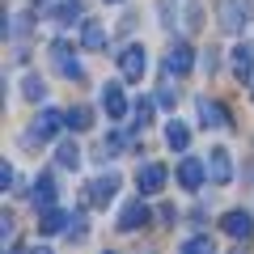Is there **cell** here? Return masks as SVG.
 I'll return each mask as SVG.
<instances>
[{
    "instance_id": "1",
    "label": "cell",
    "mask_w": 254,
    "mask_h": 254,
    "mask_svg": "<svg viewBox=\"0 0 254 254\" xmlns=\"http://www.w3.org/2000/svg\"><path fill=\"white\" fill-rule=\"evenodd\" d=\"M195 115H199V123L203 127H212V131H233V115H229V106L225 102H216V98H208V93H199L195 98Z\"/></svg>"
},
{
    "instance_id": "2",
    "label": "cell",
    "mask_w": 254,
    "mask_h": 254,
    "mask_svg": "<svg viewBox=\"0 0 254 254\" xmlns=\"http://www.w3.org/2000/svg\"><path fill=\"white\" fill-rule=\"evenodd\" d=\"M216 13H220V30H225V34H242V30L254 21V4L250 0H220Z\"/></svg>"
},
{
    "instance_id": "3",
    "label": "cell",
    "mask_w": 254,
    "mask_h": 254,
    "mask_svg": "<svg viewBox=\"0 0 254 254\" xmlns=\"http://www.w3.org/2000/svg\"><path fill=\"white\" fill-rule=\"evenodd\" d=\"M60 127H64V110L43 106V110H38V119L30 123V131H26V144H47V140L60 136Z\"/></svg>"
},
{
    "instance_id": "4",
    "label": "cell",
    "mask_w": 254,
    "mask_h": 254,
    "mask_svg": "<svg viewBox=\"0 0 254 254\" xmlns=\"http://www.w3.org/2000/svg\"><path fill=\"white\" fill-rule=\"evenodd\" d=\"M119 72H123V81H131V85L144 81V72H148V51H144V43H127L123 51H119Z\"/></svg>"
},
{
    "instance_id": "5",
    "label": "cell",
    "mask_w": 254,
    "mask_h": 254,
    "mask_svg": "<svg viewBox=\"0 0 254 254\" xmlns=\"http://www.w3.org/2000/svg\"><path fill=\"white\" fill-rule=\"evenodd\" d=\"M51 64H55V72L64 76V81H85V68H81V60H76V51L68 43H64V38H55L51 43Z\"/></svg>"
},
{
    "instance_id": "6",
    "label": "cell",
    "mask_w": 254,
    "mask_h": 254,
    "mask_svg": "<svg viewBox=\"0 0 254 254\" xmlns=\"http://www.w3.org/2000/svg\"><path fill=\"white\" fill-rule=\"evenodd\" d=\"M161 68H165V76H187L190 68H195V47H190L187 38H174L170 51H165V60H161Z\"/></svg>"
},
{
    "instance_id": "7",
    "label": "cell",
    "mask_w": 254,
    "mask_h": 254,
    "mask_svg": "<svg viewBox=\"0 0 254 254\" xmlns=\"http://www.w3.org/2000/svg\"><path fill=\"white\" fill-rule=\"evenodd\" d=\"M119 187H123V178H119L115 170H106V174H98V178H93L89 187H85V199H89L93 208H106V203H115Z\"/></svg>"
},
{
    "instance_id": "8",
    "label": "cell",
    "mask_w": 254,
    "mask_h": 254,
    "mask_svg": "<svg viewBox=\"0 0 254 254\" xmlns=\"http://www.w3.org/2000/svg\"><path fill=\"white\" fill-rule=\"evenodd\" d=\"M174 174H178V187H182V190H190V195L208 187V161H199V157H182Z\"/></svg>"
},
{
    "instance_id": "9",
    "label": "cell",
    "mask_w": 254,
    "mask_h": 254,
    "mask_svg": "<svg viewBox=\"0 0 254 254\" xmlns=\"http://www.w3.org/2000/svg\"><path fill=\"white\" fill-rule=\"evenodd\" d=\"M148 220H153L148 203H144V199H131V203H123V208H119V220H115V229H119V233H136V229H144Z\"/></svg>"
},
{
    "instance_id": "10",
    "label": "cell",
    "mask_w": 254,
    "mask_h": 254,
    "mask_svg": "<svg viewBox=\"0 0 254 254\" xmlns=\"http://www.w3.org/2000/svg\"><path fill=\"white\" fill-rule=\"evenodd\" d=\"M208 182L212 187H229L233 182V157H229V148H208Z\"/></svg>"
},
{
    "instance_id": "11",
    "label": "cell",
    "mask_w": 254,
    "mask_h": 254,
    "mask_svg": "<svg viewBox=\"0 0 254 254\" xmlns=\"http://www.w3.org/2000/svg\"><path fill=\"white\" fill-rule=\"evenodd\" d=\"M98 102H102V110H106V119H110V123L127 119V93H123V85L106 81V85H102V93H98Z\"/></svg>"
},
{
    "instance_id": "12",
    "label": "cell",
    "mask_w": 254,
    "mask_h": 254,
    "mask_svg": "<svg viewBox=\"0 0 254 254\" xmlns=\"http://www.w3.org/2000/svg\"><path fill=\"white\" fill-rule=\"evenodd\" d=\"M165 178H170V170H165L161 161H144L136 170V190L140 195H157V190L165 187Z\"/></svg>"
},
{
    "instance_id": "13",
    "label": "cell",
    "mask_w": 254,
    "mask_h": 254,
    "mask_svg": "<svg viewBox=\"0 0 254 254\" xmlns=\"http://www.w3.org/2000/svg\"><path fill=\"white\" fill-rule=\"evenodd\" d=\"M220 229H225L233 242H250V237H254V216H250L246 208H233V212H225Z\"/></svg>"
},
{
    "instance_id": "14",
    "label": "cell",
    "mask_w": 254,
    "mask_h": 254,
    "mask_svg": "<svg viewBox=\"0 0 254 254\" xmlns=\"http://www.w3.org/2000/svg\"><path fill=\"white\" fill-rule=\"evenodd\" d=\"M55 199H60V187H55V174L51 170H43L34 178V190H30V203H34L38 212L43 208H55Z\"/></svg>"
},
{
    "instance_id": "15",
    "label": "cell",
    "mask_w": 254,
    "mask_h": 254,
    "mask_svg": "<svg viewBox=\"0 0 254 254\" xmlns=\"http://www.w3.org/2000/svg\"><path fill=\"white\" fill-rule=\"evenodd\" d=\"M229 68H233V76L242 85H250L254 81V47L250 43H237L233 51H229Z\"/></svg>"
},
{
    "instance_id": "16",
    "label": "cell",
    "mask_w": 254,
    "mask_h": 254,
    "mask_svg": "<svg viewBox=\"0 0 254 254\" xmlns=\"http://www.w3.org/2000/svg\"><path fill=\"white\" fill-rule=\"evenodd\" d=\"M76 212H64V208H43L38 212V233L43 237H55V233H68Z\"/></svg>"
},
{
    "instance_id": "17",
    "label": "cell",
    "mask_w": 254,
    "mask_h": 254,
    "mask_svg": "<svg viewBox=\"0 0 254 254\" xmlns=\"http://www.w3.org/2000/svg\"><path fill=\"white\" fill-rule=\"evenodd\" d=\"M43 17H51L55 26H81L85 21V4L81 0H60V4H51Z\"/></svg>"
},
{
    "instance_id": "18",
    "label": "cell",
    "mask_w": 254,
    "mask_h": 254,
    "mask_svg": "<svg viewBox=\"0 0 254 254\" xmlns=\"http://www.w3.org/2000/svg\"><path fill=\"white\" fill-rule=\"evenodd\" d=\"M106 43H110L106 26L98 17H85L81 21V51H106Z\"/></svg>"
},
{
    "instance_id": "19",
    "label": "cell",
    "mask_w": 254,
    "mask_h": 254,
    "mask_svg": "<svg viewBox=\"0 0 254 254\" xmlns=\"http://www.w3.org/2000/svg\"><path fill=\"white\" fill-rule=\"evenodd\" d=\"M165 144H170L174 153H187L190 148V127L182 123V119H170V123H165Z\"/></svg>"
},
{
    "instance_id": "20",
    "label": "cell",
    "mask_w": 254,
    "mask_h": 254,
    "mask_svg": "<svg viewBox=\"0 0 254 254\" xmlns=\"http://www.w3.org/2000/svg\"><path fill=\"white\" fill-rule=\"evenodd\" d=\"M64 127H68V131H89L93 127V110L89 106H68L64 110Z\"/></svg>"
},
{
    "instance_id": "21",
    "label": "cell",
    "mask_w": 254,
    "mask_h": 254,
    "mask_svg": "<svg viewBox=\"0 0 254 254\" xmlns=\"http://www.w3.org/2000/svg\"><path fill=\"white\" fill-rule=\"evenodd\" d=\"M127 148H131V140L123 136V131H110V136H102V161H115V157H123Z\"/></svg>"
},
{
    "instance_id": "22",
    "label": "cell",
    "mask_w": 254,
    "mask_h": 254,
    "mask_svg": "<svg viewBox=\"0 0 254 254\" xmlns=\"http://www.w3.org/2000/svg\"><path fill=\"white\" fill-rule=\"evenodd\" d=\"M55 165H60V170H81V148H76V140L55 144Z\"/></svg>"
},
{
    "instance_id": "23",
    "label": "cell",
    "mask_w": 254,
    "mask_h": 254,
    "mask_svg": "<svg viewBox=\"0 0 254 254\" xmlns=\"http://www.w3.org/2000/svg\"><path fill=\"white\" fill-rule=\"evenodd\" d=\"M21 98H26V102H43L47 98V81L38 72H26V76H21Z\"/></svg>"
},
{
    "instance_id": "24",
    "label": "cell",
    "mask_w": 254,
    "mask_h": 254,
    "mask_svg": "<svg viewBox=\"0 0 254 254\" xmlns=\"http://www.w3.org/2000/svg\"><path fill=\"white\" fill-rule=\"evenodd\" d=\"M148 123H153V98H140V102H136V127L144 131Z\"/></svg>"
},
{
    "instance_id": "25",
    "label": "cell",
    "mask_w": 254,
    "mask_h": 254,
    "mask_svg": "<svg viewBox=\"0 0 254 254\" xmlns=\"http://www.w3.org/2000/svg\"><path fill=\"white\" fill-rule=\"evenodd\" d=\"M182 250H190V254L208 250V254H212V237H208V233H199V237H187V242H182Z\"/></svg>"
},
{
    "instance_id": "26",
    "label": "cell",
    "mask_w": 254,
    "mask_h": 254,
    "mask_svg": "<svg viewBox=\"0 0 254 254\" xmlns=\"http://www.w3.org/2000/svg\"><path fill=\"white\" fill-rule=\"evenodd\" d=\"M64 237H68V242H81V237H85V216H81V212L72 216V225H68V233H64Z\"/></svg>"
},
{
    "instance_id": "27",
    "label": "cell",
    "mask_w": 254,
    "mask_h": 254,
    "mask_svg": "<svg viewBox=\"0 0 254 254\" xmlns=\"http://www.w3.org/2000/svg\"><path fill=\"white\" fill-rule=\"evenodd\" d=\"M157 102H161L165 110H174V106H178V89H174V85H165V89L157 93Z\"/></svg>"
},
{
    "instance_id": "28",
    "label": "cell",
    "mask_w": 254,
    "mask_h": 254,
    "mask_svg": "<svg viewBox=\"0 0 254 254\" xmlns=\"http://www.w3.org/2000/svg\"><path fill=\"white\" fill-rule=\"evenodd\" d=\"M157 13H161V26L174 30V4H170V0H157Z\"/></svg>"
},
{
    "instance_id": "29",
    "label": "cell",
    "mask_w": 254,
    "mask_h": 254,
    "mask_svg": "<svg viewBox=\"0 0 254 254\" xmlns=\"http://www.w3.org/2000/svg\"><path fill=\"white\" fill-rule=\"evenodd\" d=\"M13 182H17V170H13V165L4 161V165H0V187H4V190H13Z\"/></svg>"
},
{
    "instance_id": "30",
    "label": "cell",
    "mask_w": 254,
    "mask_h": 254,
    "mask_svg": "<svg viewBox=\"0 0 254 254\" xmlns=\"http://www.w3.org/2000/svg\"><path fill=\"white\" fill-rule=\"evenodd\" d=\"M203 72H216V64H220V55H216V47H208V51H203Z\"/></svg>"
},
{
    "instance_id": "31",
    "label": "cell",
    "mask_w": 254,
    "mask_h": 254,
    "mask_svg": "<svg viewBox=\"0 0 254 254\" xmlns=\"http://www.w3.org/2000/svg\"><path fill=\"white\" fill-rule=\"evenodd\" d=\"M187 26H190V30L199 26V4H190V9H187Z\"/></svg>"
},
{
    "instance_id": "32",
    "label": "cell",
    "mask_w": 254,
    "mask_h": 254,
    "mask_svg": "<svg viewBox=\"0 0 254 254\" xmlns=\"http://www.w3.org/2000/svg\"><path fill=\"white\" fill-rule=\"evenodd\" d=\"M174 220H178V212H174L170 203H165V208H161V225H174Z\"/></svg>"
},
{
    "instance_id": "33",
    "label": "cell",
    "mask_w": 254,
    "mask_h": 254,
    "mask_svg": "<svg viewBox=\"0 0 254 254\" xmlns=\"http://www.w3.org/2000/svg\"><path fill=\"white\" fill-rule=\"evenodd\" d=\"M30 9H34V13H47V9H51V0H30Z\"/></svg>"
},
{
    "instance_id": "34",
    "label": "cell",
    "mask_w": 254,
    "mask_h": 254,
    "mask_svg": "<svg viewBox=\"0 0 254 254\" xmlns=\"http://www.w3.org/2000/svg\"><path fill=\"white\" fill-rule=\"evenodd\" d=\"M102 4H119V0H102Z\"/></svg>"
},
{
    "instance_id": "35",
    "label": "cell",
    "mask_w": 254,
    "mask_h": 254,
    "mask_svg": "<svg viewBox=\"0 0 254 254\" xmlns=\"http://www.w3.org/2000/svg\"><path fill=\"white\" fill-rule=\"evenodd\" d=\"M250 98H254V81H250Z\"/></svg>"
}]
</instances>
